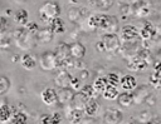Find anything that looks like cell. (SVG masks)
Masks as SVG:
<instances>
[{
	"label": "cell",
	"mask_w": 161,
	"mask_h": 124,
	"mask_svg": "<svg viewBox=\"0 0 161 124\" xmlns=\"http://www.w3.org/2000/svg\"><path fill=\"white\" fill-rule=\"evenodd\" d=\"M39 121L43 123V124H52V123H50V114H44V115H42Z\"/></svg>",
	"instance_id": "cell-39"
},
{
	"label": "cell",
	"mask_w": 161,
	"mask_h": 124,
	"mask_svg": "<svg viewBox=\"0 0 161 124\" xmlns=\"http://www.w3.org/2000/svg\"><path fill=\"white\" fill-rule=\"evenodd\" d=\"M88 26L91 30L101 29L106 33H116L118 30V20L113 15L94 13L88 16Z\"/></svg>",
	"instance_id": "cell-1"
},
{
	"label": "cell",
	"mask_w": 161,
	"mask_h": 124,
	"mask_svg": "<svg viewBox=\"0 0 161 124\" xmlns=\"http://www.w3.org/2000/svg\"><path fill=\"white\" fill-rule=\"evenodd\" d=\"M48 26L50 28V30L54 34H62L65 31V23L60 16H57L54 19H52L48 24Z\"/></svg>",
	"instance_id": "cell-18"
},
{
	"label": "cell",
	"mask_w": 161,
	"mask_h": 124,
	"mask_svg": "<svg viewBox=\"0 0 161 124\" xmlns=\"http://www.w3.org/2000/svg\"><path fill=\"white\" fill-rule=\"evenodd\" d=\"M14 110H15L14 106H10L8 104H1L0 105V123H9L13 116Z\"/></svg>",
	"instance_id": "cell-19"
},
{
	"label": "cell",
	"mask_w": 161,
	"mask_h": 124,
	"mask_svg": "<svg viewBox=\"0 0 161 124\" xmlns=\"http://www.w3.org/2000/svg\"><path fill=\"white\" fill-rule=\"evenodd\" d=\"M113 1H114V0H92V1H89V4H92L96 9H99V10H108V9L113 5Z\"/></svg>",
	"instance_id": "cell-28"
},
{
	"label": "cell",
	"mask_w": 161,
	"mask_h": 124,
	"mask_svg": "<svg viewBox=\"0 0 161 124\" xmlns=\"http://www.w3.org/2000/svg\"><path fill=\"white\" fill-rule=\"evenodd\" d=\"M70 80H72V75L65 69H59V71L55 74L54 78V83L58 88H69Z\"/></svg>",
	"instance_id": "cell-7"
},
{
	"label": "cell",
	"mask_w": 161,
	"mask_h": 124,
	"mask_svg": "<svg viewBox=\"0 0 161 124\" xmlns=\"http://www.w3.org/2000/svg\"><path fill=\"white\" fill-rule=\"evenodd\" d=\"M99 108H101V106H99V103L97 101V98H92V99H88V101L86 103L84 113H86L88 116L93 118V116H96V115L98 114Z\"/></svg>",
	"instance_id": "cell-17"
},
{
	"label": "cell",
	"mask_w": 161,
	"mask_h": 124,
	"mask_svg": "<svg viewBox=\"0 0 161 124\" xmlns=\"http://www.w3.org/2000/svg\"><path fill=\"white\" fill-rule=\"evenodd\" d=\"M69 3H72V4H78V3H80L82 0H68Z\"/></svg>",
	"instance_id": "cell-42"
},
{
	"label": "cell",
	"mask_w": 161,
	"mask_h": 124,
	"mask_svg": "<svg viewBox=\"0 0 161 124\" xmlns=\"http://www.w3.org/2000/svg\"><path fill=\"white\" fill-rule=\"evenodd\" d=\"M20 65H21L24 69H26V70H31V69L35 68L36 60H35V58H34L33 55L25 53V54H23V55L20 56Z\"/></svg>",
	"instance_id": "cell-22"
},
{
	"label": "cell",
	"mask_w": 161,
	"mask_h": 124,
	"mask_svg": "<svg viewBox=\"0 0 161 124\" xmlns=\"http://www.w3.org/2000/svg\"><path fill=\"white\" fill-rule=\"evenodd\" d=\"M25 28H26V30L28 31H30L31 34H35L36 35V33H38V30H39V26H38V24L36 23H34V21H28L26 23V25H25Z\"/></svg>",
	"instance_id": "cell-36"
},
{
	"label": "cell",
	"mask_w": 161,
	"mask_h": 124,
	"mask_svg": "<svg viewBox=\"0 0 161 124\" xmlns=\"http://www.w3.org/2000/svg\"><path fill=\"white\" fill-rule=\"evenodd\" d=\"M133 14L138 18H145L150 14V6L145 3V1H140L138 5H135V9H133Z\"/></svg>",
	"instance_id": "cell-25"
},
{
	"label": "cell",
	"mask_w": 161,
	"mask_h": 124,
	"mask_svg": "<svg viewBox=\"0 0 161 124\" xmlns=\"http://www.w3.org/2000/svg\"><path fill=\"white\" fill-rule=\"evenodd\" d=\"M107 80H108V84H112V85H119V80H121V76L117 74V73H109L107 74Z\"/></svg>",
	"instance_id": "cell-32"
},
{
	"label": "cell",
	"mask_w": 161,
	"mask_h": 124,
	"mask_svg": "<svg viewBox=\"0 0 161 124\" xmlns=\"http://www.w3.org/2000/svg\"><path fill=\"white\" fill-rule=\"evenodd\" d=\"M39 65L42 68V70L44 71H52L58 69V58L55 56L54 51H45L40 55L39 58Z\"/></svg>",
	"instance_id": "cell-4"
},
{
	"label": "cell",
	"mask_w": 161,
	"mask_h": 124,
	"mask_svg": "<svg viewBox=\"0 0 161 124\" xmlns=\"http://www.w3.org/2000/svg\"><path fill=\"white\" fill-rule=\"evenodd\" d=\"M140 38V30L133 25H125L121 28V40L133 43Z\"/></svg>",
	"instance_id": "cell-6"
},
{
	"label": "cell",
	"mask_w": 161,
	"mask_h": 124,
	"mask_svg": "<svg viewBox=\"0 0 161 124\" xmlns=\"http://www.w3.org/2000/svg\"><path fill=\"white\" fill-rule=\"evenodd\" d=\"M42 101L47 105H55L58 103L57 99V90L53 88H45L40 94Z\"/></svg>",
	"instance_id": "cell-10"
},
{
	"label": "cell",
	"mask_w": 161,
	"mask_h": 124,
	"mask_svg": "<svg viewBox=\"0 0 161 124\" xmlns=\"http://www.w3.org/2000/svg\"><path fill=\"white\" fill-rule=\"evenodd\" d=\"M75 91L72 88H59L57 90V99L58 103L62 105H69Z\"/></svg>",
	"instance_id": "cell-8"
},
{
	"label": "cell",
	"mask_w": 161,
	"mask_h": 124,
	"mask_svg": "<svg viewBox=\"0 0 161 124\" xmlns=\"http://www.w3.org/2000/svg\"><path fill=\"white\" fill-rule=\"evenodd\" d=\"M84 96H87L88 99H92V98H97V95H99L94 89H93V86L92 85H88V84H86V85H83L82 86V89L79 90Z\"/></svg>",
	"instance_id": "cell-29"
},
{
	"label": "cell",
	"mask_w": 161,
	"mask_h": 124,
	"mask_svg": "<svg viewBox=\"0 0 161 124\" xmlns=\"http://www.w3.org/2000/svg\"><path fill=\"white\" fill-rule=\"evenodd\" d=\"M26 121H28V115H26L24 111L15 109L9 123H13V124H24V123H26Z\"/></svg>",
	"instance_id": "cell-26"
},
{
	"label": "cell",
	"mask_w": 161,
	"mask_h": 124,
	"mask_svg": "<svg viewBox=\"0 0 161 124\" xmlns=\"http://www.w3.org/2000/svg\"><path fill=\"white\" fill-rule=\"evenodd\" d=\"M10 85H11L10 80L6 76L1 75L0 76V95H4L5 93H8V90L10 89Z\"/></svg>",
	"instance_id": "cell-30"
},
{
	"label": "cell",
	"mask_w": 161,
	"mask_h": 124,
	"mask_svg": "<svg viewBox=\"0 0 161 124\" xmlns=\"http://www.w3.org/2000/svg\"><path fill=\"white\" fill-rule=\"evenodd\" d=\"M39 15L42 21L49 24V21L60 15V6L57 1H48L39 9Z\"/></svg>",
	"instance_id": "cell-3"
},
{
	"label": "cell",
	"mask_w": 161,
	"mask_h": 124,
	"mask_svg": "<svg viewBox=\"0 0 161 124\" xmlns=\"http://www.w3.org/2000/svg\"><path fill=\"white\" fill-rule=\"evenodd\" d=\"M10 46V38L5 36V33H0V49H8Z\"/></svg>",
	"instance_id": "cell-34"
},
{
	"label": "cell",
	"mask_w": 161,
	"mask_h": 124,
	"mask_svg": "<svg viewBox=\"0 0 161 124\" xmlns=\"http://www.w3.org/2000/svg\"><path fill=\"white\" fill-rule=\"evenodd\" d=\"M53 36H54V33L50 30L49 26L47 28H39L38 33H36V39L40 41V43H49L53 40Z\"/></svg>",
	"instance_id": "cell-21"
},
{
	"label": "cell",
	"mask_w": 161,
	"mask_h": 124,
	"mask_svg": "<svg viewBox=\"0 0 161 124\" xmlns=\"http://www.w3.org/2000/svg\"><path fill=\"white\" fill-rule=\"evenodd\" d=\"M80 16H82V13H80L79 9H72V10L68 11V18H69V20H72V21H77Z\"/></svg>",
	"instance_id": "cell-35"
},
{
	"label": "cell",
	"mask_w": 161,
	"mask_h": 124,
	"mask_svg": "<svg viewBox=\"0 0 161 124\" xmlns=\"http://www.w3.org/2000/svg\"><path fill=\"white\" fill-rule=\"evenodd\" d=\"M14 21H15L19 26H25L26 23L29 21L28 11L24 10V9H19V10H16L15 14H14Z\"/></svg>",
	"instance_id": "cell-23"
},
{
	"label": "cell",
	"mask_w": 161,
	"mask_h": 124,
	"mask_svg": "<svg viewBox=\"0 0 161 124\" xmlns=\"http://www.w3.org/2000/svg\"><path fill=\"white\" fill-rule=\"evenodd\" d=\"M117 101H118L119 106H122V108H130L135 103V96H133V94L131 91H126L125 90L123 93L118 94Z\"/></svg>",
	"instance_id": "cell-16"
},
{
	"label": "cell",
	"mask_w": 161,
	"mask_h": 124,
	"mask_svg": "<svg viewBox=\"0 0 161 124\" xmlns=\"http://www.w3.org/2000/svg\"><path fill=\"white\" fill-rule=\"evenodd\" d=\"M150 84L155 88V89H161V75L156 71H153L150 75Z\"/></svg>",
	"instance_id": "cell-31"
},
{
	"label": "cell",
	"mask_w": 161,
	"mask_h": 124,
	"mask_svg": "<svg viewBox=\"0 0 161 124\" xmlns=\"http://www.w3.org/2000/svg\"><path fill=\"white\" fill-rule=\"evenodd\" d=\"M118 94H119V91H118L117 86L116 85H112V84H108L104 88V90L102 91V96L104 99H107V100H114V99H117Z\"/></svg>",
	"instance_id": "cell-24"
},
{
	"label": "cell",
	"mask_w": 161,
	"mask_h": 124,
	"mask_svg": "<svg viewBox=\"0 0 161 124\" xmlns=\"http://www.w3.org/2000/svg\"><path fill=\"white\" fill-rule=\"evenodd\" d=\"M88 101V98L84 96L80 91H75L72 101H70V105L73 108H77L79 110H84V106H86V103Z\"/></svg>",
	"instance_id": "cell-20"
},
{
	"label": "cell",
	"mask_w": 161,
	"mask_h": 124,
	"mask_svg": "<svg viewBox=\"0 0 161 124\" xmlns=\"http://www.w3.org/2000/svg\"><path fill=\"white\" fill-rule=\"evenodd\" d=\"M83 110H79L77 108H73L70 104L69 106L65 108V118L69 123H80L82 116H83Z\"/></svg>",
	"instance_id": "cell-12"
},
{
	"label": "cell",
	"mask_w": 161,
	"mask_h": 124,
	"mask_svg": "<svg viewBox=\"0 0 161 124\" xmlns=\"http://www.w3.org/2000/svg\"><path fill=\"white\" fill-rule=\"evenodd\" d=\"M156 35V28L152 23L146 21L143 24V28L140 30V38L142 40H150Z\"/></svg>",
	"instance_id": "cell-13"
},
{
	"label": "cell",
	"mask_w": 161,
	"mask_h": 124,
	"mask_svg": "<svg viewBox=\"0 0 161 124\" xmlns=\"http://www.w3.org/2000/svg\"><path fill=\"white\" fill-rule=\"evenodd\" d=\"M153 66H155V68H153V69H155V71H156V73H158V74L161 75V60H157V61L155 63V65H153Z\"/></svg>",
	"instance_id": "cell-41"
},
{
	"label": "cell",
	"mask_w": 161,
	"mask_h": 124,
	"mask_svg": "<svg viewBox=\"0 0 161 124\" xmlns=\"http://www.w3.org/2000/svg\"><path fill=\"white\" fill-rule=\"evenodd\" d=\"M13 39L20 49L28 50V49H31L35 46L36 35L28 31L25 26H19L13 31Z\"/></svg>",
	"instance_id": "cell-2"
},
{
	"label": "cell",
	"mask_w": 161,
	"mask_h": 124,
	"mask_svg": "<svg viewBox=\"0 0 161 124\" xmlns=\"http://www.w3.org/2000/svg\"><path fill=\"white\" fill-rule=\"evenodd\" d=\"M96 50H97V51H99V53L106 51V49H104V45H103L102 40H99V41H97V43H96Z\"/></svg>",
	"instance_id": "cell-40"
},
{
	"label": "cell",
	"mask_w": 161,
	"mask_h": 124,
	"mask_svg": "<svg viewBox=\"0 0 161 124\" xmlns=\"http://www.w3.org/2000/svg\"><path fill=\"white\" fill-rule=\"evenodd\" d=\"M119 84H121V86H122L123 90H126V91H132V90H135L136 86H137V80H136V78H135L133 75L127 74V75H123V76L121 78Z\"/></svg>",
	"instance_id": "cell-14"
},
{
	"label": "cell",
	"mask_w": 161,
	"mask_h": 124,
	"mask_svg": "<svg viewBox=\"0 0 161 124\" xmlns=\"http://www.w3.org/2000/svg\"><path fill=\"white\" fill-rule=\"evenodd\" d=\"M122 118H123L122 111L117 108H113V106L107 108L104 111V115H103V120L106 123H121Z\"/></svg>",
	"instance_id": "cell-9"
},
{
	"label": "cell",
	"mask_w": 161,
	"mask_h": 124,
	"mask_svg": "<svg viewBox=\"0 0 161 124\" xmlns=\"http://www.w3.org/2000/svg\"><path fill=\"white\" fill-rule=\"evenodd\" d=\"M8 28V20L4 16H0V33H5Z\"/></svg>",
	"instance_id": "cell-38"
},
{
	"label": "cell",
	"mask_w": 161,
	"mask_h": 124,
	"mask_svg": "<svg viewBox=\"0 0 161 124\" xmlns=\"http://www.w3.org/2000/svg\"><path fill=\"white\" fill-rule=\"evenodd\" d=\"M101 40H102V43L104 45L106 51L114 53V51L121 49V39L117 36L116 33H106L102 36Z\"/></svg>",
	"instance_id": "cell-5"
},
{
	"label": "cell",
	"mask_w": 161,
	"mask_h": 124,
	"mask_svg": "<svg viewBox=\"0 0 161 124\" xmlns=\"http://www.w3.org/2000/svg\"><path fill=\"white\" fill-rule=\"evenodd\" d=\"M50 123L52 124H59V123H62V115H60V113H58V111L52 113L50 114Z\"/></svg>",
	"instance_id": "cell-37"
},
{
	"label": "cell",
	"mask_w": 161,
	"mask_h": 124,
	"mask_svg": "<svg viewBox=\"0 0 161 124\" xmlns=\"http://www.w3.org/2000/svg\"><path fill=\"white\" fill-rule=\"evenodd\" d=\"M54 54H55V56L58 58V65H59L60 61H63V60L70 58L69 45L65 44V43H60V44H58V46H57L55 50H54Z\"/></svg>",
	"instance_id": "cell-15"
},
{
	"label": "cell",
	"mask_w": 161,
	"mask_h": 124,
	"mask_svg": "<svg viewBox=\"0 0 161 124\" xmlns=\"http://www.w3.org/2000/svg\"><path fill=\"white\" fill-rule=\"evenodd\" d=\"M82 86H83V84H82L80 79H79V78H74V76H72L70 86H69V88H72L74 91H79V90L82 89Z\"/></svg>",
	"instance_id": "cell-33"
},
{
	"label": "cell",
	"mask_w": 161,
	"mask_h": 124,
	"mask_svg": "<svg viewBox=\"0 0 161 124\" xmlns=\"http://www.w3.org/2000/svg\"><path fill=\"white\" fill-rule=\"evenodd\" d=\"M107 85H108V80H107L106 76H99V78L94 79V81H93V84H92L93 89H94L98 94H102V91L104 90V88H106Z\"/></svg>",
	"instance_id": "cell-27"
},
{
	"label": "cell",
	"mask_w": 161,
	"mask_h": 124,
	"mask_svg": "<svg viewBox=\"0 0 161 124\" xmlns=\"http://www.w3.org/2000/svg\"><path fill=\"white\" fill-rule=\"evenodd\" d=\"M69 53H70V56L75 60H82L86 55V46L82 44V43H73L69 45Z\"/></svg>",
	"instance_id": "cell-11"
}]
</instances>
